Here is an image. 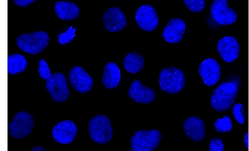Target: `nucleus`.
I'll return each instance as SVG.
<instances>
[{"instance_id":"nucleus-1","label":"nucleus","mask_w":249,"mask_h":151,"mask_svg":"<svg viewBox=\"0 0 249 151\" xmlns=\"http://www.w3.org/2000/svg\"><path fill=\"white\" fill-rule=\"evenodd\" d=\"M238 88L236 85L230 82L221 83L213 92L211 97V105L215 111H227L233 106L237 96Z\"/></svg>"},{"instance_id":"nucleus-2","label":"nucleus","mask_w":249,"mask_h":151,"mask_svg":"<svg viewBox=\"0 0 249 151\" xmlns=\"http://www.w3.org/2000/svg\"><path fill=\"white\" fill-rule=\"evenodd\" d=\"M186 84L185 76L181 70L175 67H166L160 74V87L167 94H178Z\"/></svg>"},{"instance_id":"nucleus-3","label":"nucleus","mask_w":249,"mask_h":151,"mask_svg":"<svg viewBox=\"0 0 249 151\" xmlns=\"http://www.w3.org/2000/svg\"><path fill=\"white\" fill-rule=\"evenodd\" d=\"M50 38L47 32L22 34L16 39L18 48L29 55H37L44 51L49 44Z\"/></svg>"},{"instance_id":"nucleus-4","label":"nucleus","mask_w":249,"mask_h":151,"mask_svg":"<svg viewBox=\"0 0 249 151\" xmlns=\"http://www.w3.org/2000/svg\"><path fill=\"white\" fill-rule=\"evenodd\" d=\"M89 131L91 140L97 144H107L113 137L111 121L103 114H98L90 120Z\"/></svg>"},{"instance_id":"nucleus-5","label":"nucleus","mask_w":249,"mask_h":151,"mask_svg":"<svg viewBox=\"0 0 249 151\" xmlns=\"http://www.w3.org/2000/svg\"><path fill=\"white\" fill-rule=\"evenodd\" d=\"M161 134L158 130H141L136 132L130 140L132 151H153L158 148Z\"/></svg>"},{"instance_id":"nucleus-6","label":"nucleus","mask_w":249,"mask_h":151,"mask_svg":"<svg viewBox=\"0 0 249 151\" xmlns=\"http://www.w3.org/2000/svg\"><path fill=\"white\" fill-rule=\"evenodd\" d=\"M35 121L32 114L25 111L19 112L9 123V134L16 139L28 137L32 133Z\"/></svg>"},{"instance_id":"nucleus-7","label":"nucleus","mask_w":249,"mask_h":151,"mask_svg":"<svg viewBox=\"0 0 249 151\" xmlns=\"http://www.w3.org/2000/svg\"><path fill=\"white\" fill-rule=\"evenodd\" d=\"M46 88L51 98L56 102H64L70 97V90L64 74L56 72L46 83Z\"/></svg>"},{"instance_id":"nucleus-8","label":"nucleus","mask_w":249,"mask_h":151,"mask_svg":"<svg viewBox=\"0 0 249 151\" xmlns=\"http://www.w3.org/2000/svg\"><path fill=\"white\" fill-rule=\"evenodd\" d=\"M211 14L219 25H232L238 19L237 13L228 5L227 0H214L211 6Z\"/></svg>"},{"instance_id":"nucleus-9","label":"nucleus","mask_w":249,"mask_h":151,"mask_svg":"<svg viewBox=\"0 0 249 151\" xmlns=\"http://www.w3.org/2000/svg\"><path fill=\"white\" fill-rule=\"evenodd\" d=\"M137 25L145 32L156 30L160 24L156 9L150 5H142L137 9L135 15Z\"/></svg>"},{"instance_id":"nucleus-10","label":"nucleus","mask_w":249,"mask_h":151,"mask_svg":"<svg viewBox=\"0 0 249 151\" xmlns=\"http://www.w3.org/2000/svg\"><path fill=\"white\" fill-rule=\"evenodd\" d=\"M69 81L72 88L78 93L86 94L93 88L94 81L83 67H72L69 74Z\"/></svg>"},{"instance_id":"nucleus-11","label":"nucleus","mask_w":249,"mask_h":151,"mask_svg":"<svg viewBox=\"0 0 249 151\" xmlns=\"http://www.w3.org/2000/svg\"><path fill=\"white\" fill-rule=\"evenodd\" d=\"M198 74L206 86H214L221 77V67L217 60L213 58H207L199 66Z\"/></svg>"},{"instance_id":"nucleus-12","label":"nucleus","mask_w":249,"mask_h":151,"mask_svg":"<svg viewBox=\"0 0 249 151\" xmlns=\"http://www.w3.org/2000/svg\"><path fill=\"white\" fill-rule=\"evenodd\" d=\"M78 129L76 124L71 120L58 122L52 131V135L55 141L61 144L72 143L76 138Z\"/></svg>"},{"instance_id":"nucleus-13","label":"nucleus","mask_w":249,"mask_h":151,"mask_svg":"<svg viewBox=\"0 0 249 151\" xmlns=\"http://www.w3.org/2000/svg\"><path fill=\"white\" fill-rule=\"evenodd\" d=\"M217 50L222 59L227 63H231L238 59L240 53V45L236 38L226 36L218 41Z\"/></svg>"},{"instance_id":"nucleus-14","label":"nucleus","mask_w":249,"mask_h":151,"mask_svg":"<svg viewBox=\"0 0 249 151\" xmlns=\"http://www.w3.org/2000/svg\"><path fill=\"white\" fill-rule=\"evenodd\" d=\"M103 25L107 32L116 33L121 32L126 25V19L123 12L118 7L109 8L104 13Z\"/></svg>"},{"instance_id":"nucleus-15","label":"nucleus","mask_w":249,"mask_h":151,"mask_svg":"<svg viewBox=\"0 0 249 151\" xmlns=\"http://www.w3.org/2000/svg\"><path fill=\"white\" fill-rule=\"evenodd\" d=\"M128 94L132 100L141 104L151 103L156 96L154 90L145 86L140 80H134L132 83L129 88Z\"/></svg>"},{"instance_id":"nucleus-16","label":"nucleus","mask_w":249,"mask_h":151,"mask_svg":"<svg viewBox=\"0 0 249 151\" xmlns=\"http://www.w3.org/2000/svg\"><path fill=\"white\" fill-rule=\"evenodd\" d=\"M185 31L186 24L184 20L179 18L172 19L167 24L161 36L166 42L178 44L182 40Z\"/></svg>"},{"instance_id":"nucleus-17","label":"nucleus","mask_w":249,"mask_h":151,"mask_svg":"<svg viewBox=\"0 0 249 151\" xmlns=\"http://www.w3.org/2000/svg\"><path fill=\"white\" fill-rule=\"evenodd\" d=\"M184 130L192 141L200 142L206 135V125L204 121L197 116H192L184 121Z\"/></svg>"},{"instance_id":"nucleus-18","label":"nucleus","mask_w":249,"mask_h":151,"mask_svg":"<svg viewBox=\"0 0 249 151\" xmlns=\"http://www.w3.org/2000/svg\"><path fill=\"white\" fill-rule=\"evenodd\" d=\"M121 71L114 62L107 63L104 68L102 82L103 86L109 90H113L119 86L121 82Z\"/></svg>"},{"instance_id":"nucleus-19","label":"nucleus","mask_w":249,"mask_h":151,"mask_svg":"<svg viewBox=\"0 0 249 151\" xmlns=\"http://www.w3.org/2000/svg\"><path fill=\"white\" fill-rule=\"evenodd\" d=\"M55 14L63 21H71L79 17L80 10L79 6L74 2L69 1H60L54 5Z\"/></svg>"},{"instance_id":"nucleus-20","label":"nucleus","mask_w":249,"mask_h":151,"mask_svg":"<svg viewBox=\"0 0 249 151\" xmlns=\"http://www.w3.org/2000/svg\"><path fill=\"white\" fill-rule=\"evenodd\" d=\"M125 70L130 74L141 72L145 67V60L141 54L131 52L127 54L124 60Z\"/></svg>"},{"instance_id":"nucleus-21","label":"nucleus","mask_w":249,"mask_h":151,"mask_svg":"<svg viewBox=\"0 0 249 151\" xmlns=\"http://www.w3.org/2000/svg\"><path fill=\"white\" fill-rule=\"evenodd\" d=\"M28 61L25 57L18 54L8 57V73L9 75H16L24 72L28 68Z\"/></svg>"},{"instance_id":"nucleus-22","label":"nucleus","mask_w":249,"mask_h":151,"mask_svg":"<svg viewBox=\"0 0 249 151\" xmlns=\"http://www.w3.org/2000/svg\"><path fill=\"white\" fill-rule=\"evenodd\" d=\"M214 127L218 132H230L232 129V121L228 115H224L214 122Z\"/></svg>"},{"instance_id":"nucleus-23","label":"nucleus","mask_w":249,"mask_h":151,"mask_svg":"<svg viewBox=\"0 0 249 151\" xmlns=\"http://www.w3.org/2000/svg\"><path fill=\"white\" fill-rule=\"evenodd\" d=\"M231 113H232L234 118L236 120L238 123L240 125H244L246 122V112L242 103H237L234 105L231 109Z\"/></svg>"},{"instance_id":"nucleus-24","label":"nucleus","mask_w":249,"mask_h":151,"mask_svg":"<svg viewBox=\"0 0 249 151\" xmlns=\"http://www.w3.org/2000/svg\"><path fill=\"white\" fill-rule=\"evenodd\" d=\"M184 3L191 12L195 13H201L205 8V0H184Z\"/></svg>"},{"instance_id":"nucleus-25","label":"nucleus","mask_w":249,"mask_h":151,"mask_svg":"<svg viewBox=\"0 0 249 151\" xmlns=\"http://www.w3.org/2000/svg\"><path fill=\"white\" fill-rule=\"evenodd\" d=\"M38 74L41 79L48 81L51 79L53 74H51V69L48 63L44 59L39 60Z\"/></svg>"},{"instance_id":"nucleus-26","label":"nucleus","mask_w":249,"mask_h":151,"mask_svg":"<svg viewBox=\"0 0 249 151\" xmlns=\"http://www.w3.org/2000/svg\"><path fill=\"white\" fill-rule=\"evenodd\" d=\"M224 142L219 137H214L210 141L209 151H224Z\"/></svg>"},{"instance_id":"nucleus-27","label":"nucleus","mask_w":249,"mask_h":151,"mask_svg":"<svg viewBox=\"0 0 249 151\" xmlns=\"http://www.w3.org/2000/svg\"><path fill=\"white\" fill-rule=\"evenodd\" d=\"M36 2V0H14L16 5L23 8L27 7L28 5Z\"/></svg>"},{"instance_id":"nucleus-28","label":"nucleus","mask_w":249,"mask_h":151,"mask_svg":"<svg viewBox=\"0 0 249 151\" xmlns=\"http://www.w3.org/2000/svg\"><path fill=\"white\" fill-rule=\"evenodd\" d=\"M74 30L73 28H71V30L70 32H67L65 35H63L61 37H60V39H63V40H66V42H68L70 40H72V38L74 36ZM63 40H60V42L63 41Z\"/></svg>"},{"instance_id":"nucleus-29","label":"nucleus","mask_w":249,"mask_h":151,"mask_svg":"<svg viewBox=\"0 0 249 151\" xmlns=\"http://www.w3.org/2000/svg\"><path fill=\"white\" fill-rule=\"evenodd\" d=\"M244 143L245 145H246V148L249 149V133L248 132V133H246V135H245L244 137Z\"/></svg>"},{"instance_id":"nucleus-30","label":"nucleus","mask_w":249,"mask_h":151,"mask_svg":"<svg viewBox=\"0 0 249 151\" xmlns=\"http://www.w3.org/2000/svg\"><path fill=\"white\" fill-rule=\"evenodd\" d=\"M30 151H47V149L43 146H36L32 148Z\"/></svg>"}]
</instances>
